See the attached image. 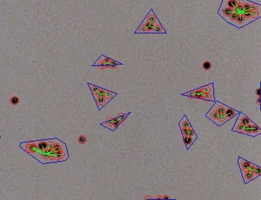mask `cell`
Segmentation results:
<instances>
[{
    "mask_svg": "<svg viewBox=\"0 0 261 200\" xmlns=\"http://www.w3.org/2000/svg\"><path fill=\"white\" fill-rule=\"evenodd\" d=\"M237 123H241L242 125H243L244 126L247 125L248 124H253L254 122L249 119L246 115H245L244 114H243L242 112H240L239 114V117H238V119L236 121Z\"/></svg>",
    "mask_w": 261,
    "mask_h": 200,
    "instance_id": "4fadbf2b",
    "label": "cell"
},
{
    "mask_svg": "<svg viewBox=\"0 0 261 200\" xmlns=\"http://www.w3.org/2000/svg\"><path fill=\"white\" fill-rule=\"evenodd\" d=\"M154 34H167L166 30L162 27L161 23L160 24H155L154 26Z\"/></svg>",
    "mask_w": 261,
    "mask_h": 200,
    "instance_id": "7402d4cb",
    "label": "cell"
},
{
    "mask_svg": "<svg viewBox=\"0 0 261 200\" xmlns=\"http://www.w3.org/2000/svg\"><path fill=\"white\" fill-rule=\"evenodd\" d=\"M100 94H101L105 99H108L110 100V101H111V99H113L115 97H116L117 94H118L117 93L112 92V91L108 90L103 89V88H101V90H100Z\"/></svg>",
    "mask_w": 261,
    "mask_h": 200,
    "instance_id": "5bb4252c",
    "label": "cell"
},
{
    "mask_svg": "<svg viewBox=\"0 0 261 200\" xmlns=\"http://www.w3.org/2000/svg\"><path fill=\"white\" fill-rule=\"evenodd\" d=\"M95 102H96L97 105H98V109L101 110V108H103V107L105 106V105H106V104H108V102H109L110 100L105 99V98H104V97H103L102 95L101 94V96H99V97H98L97 98H95Z\"/></svg>",
    "mask_w": 261,
    "mask_h": 200,
    "instance_id": "e0dca14e",
    "label": "cell"
},
{
    "mask_svg": "<svg viewBox=\"0 0 261 200\" xmlns=\"http://www.w3.org/2000/svg\"><path fill=\"white\" fill-rule=\"evenodd\" d=\"M145 18L147 19V20L148 21V22H150V24H154V25H155V24H160V23H161L160 21H159L158 17L155 15L153 9H150V12L147 13V15L146 16V17H145Z\"/></svg>",
    "mask_w": 261,
    "mask_h": 200,
    "instance_id": "7c38bea8",
    "label": "cell"
},
{
    "mask_svg": "<svg viewBox=\"0 0 261 200\" xmlns=\"http://www.w3.org/2000/svg\"><path fill=\"white\" fill-rule=\"evenodd\" d=\"M87 140H88V139H87L86 136H84V135H81V136H80L77 139L78 143H80V144H85V143H86V142H87Z\"/></svg>",
    "mask_w": 261,
    "mask_h": 200,
    "instance_id": "83f0119b",
    "label": "cell"
},
{
    "mask_svg": "<svg viewBox=\"0 0 261 200\" xmlns=\"http://www.w3.org/2000/svg\"><path fill=\"white\" fill-rule=\"evenodd\" d=\"M20 147L21 149H23L25 152H27V153L31 156H34V155L38 151L35 141L22 142V143H20Z\"/></svg>",
    "mask_w": 261,
    "mask_h": 200,
    "instance_id": "3957f363",
    "label": "cell"
},
{
    "mask_svg": "<svg viewBox=\"0 0 261 200\" xmlns=\"http://www.w3.org/2000/svg\"><path fill=\"white\" fill-rule=\"evenodd\" d=\"M257 104H259V97L257 98Z\"/></svg>",
    "mask_w": 261,
    "mask_h": 200,
    "instance_id": "d6a6232c",
    "label": "cell"
},
{
    "mask_svg": "<svg viewBox=\"0 0 261 200\" xmlns=\"http://www.w3.org/2000/svg\"><path fill=\"white\" fill-rule=\"evenodd\" d=\"M250 23L252 22L249 20V19H246V17H244V16H243V14L239 13L238 14L237 17H236V21H235L234 24H233V26H235L236 27H238V28L240 29L242 28V27L249 24Z\"/></svg>",
    "mask_w": 261,
    "mask_h": 200,
    "instance_id": "277c9868",
    "label": "cell"
},
{
    "mask_svg": "<svg viewBox=\"0 0 261 200\" xmlns=\"http://www.w3.org/2000/svg\"><path fill=\"white\" fill-rule=\"evenodd\" d=\"M245 126L243 125H242L241 123H237L236 122V124L234 125L232 128V132H236V133H242L243 131L244 130Z\"/></svg>",
    "mask_w": 261,
    "mask_h": 200,
    "instance_id": "cb8c5ba5",
    "label": "cell"
},
{
    "mask_svg": "<svg viewBox=\"0 0 261 200\" xmlns=\"http://www.w3.org/2000/svg\"><path fill=\"white\" fill-rule=\"evenodd\" d=\"M242 175H243V181H244L245 184H247L248 182H251V181L254 180L255 178H256V177L255 176V175L253 174V171H251L250 169L243 172V173H242Z\"/></svg>",
    "mask_w": 261,
    "mask_h": 200,
    "instance_id": "8fae6325",
    "label": "cell"
},
{
    "mask_svg": "<svg viewBox=\"0 0 261 200\" xmlns=\"http://www.w3.org/2000/svg\"><path fill=\"white\" fill-rule=\"evenodd\" d=\"M239 113H240L239 111L234 110L233 108H231L230 107H228L225 105V112H224V114H225L226 121H227L231 119V118L237 116Z\"/></svg>",
    "mask_w": 261,
    "mask_h": 200,
    "instance_id": "30bf717a",
    "label": "cell"
},
{
    "mask_svg": "<svg viewBox=\"0 0 261 200\" xmlns=\"http://www.w3.org/2000/svg\"><path fill=\"white\" fill-rule=\"evenodd\" d=\"M256 94L258 96H259V88H257V90H256Z\"/></svg>",
    "mask_w": 261,
    "mask_h": 200,
    "instance_id": "1f68e13d",
    "label": "cell"
},
{
    "mask_svg": "<svg viewBox=\"0 0 261 200\" xmlns=\"http://www.w3.org/2000/svg\"><path fill=\"white\" fill-rule=\"evenodd\" d=\"M130 114H131V112H129V113H127V114H119L118 118H119V119L120 121H122V122H123L125 120L127 119V117H128Z\"/></svg>",
    "mask_w": 261,
    "mask_h": 200,
    "instance_id": "f1b7e54d",
    "label": "cell"
},
{
    "mask_svg": "<svg viewBox=\"0 0 261 200\" xmlns=\"http://www.w3.org/2000/svg\"><path fill=\"white\" fill-rule=\"evenodd\" d=\"M253 174H254L255 176H256V178H257V177H259V176H260V175H261L260 167H259V166H257V167H256L254 171H253Z\"/></svg>",
    "mask_w": 261,
    "mask_h": 200,
    "instance_id": "4dcf8cb0",
    "label": "cell"
},
{
    "mask_svg": "<svg viewBox=\"0 0 261 200\" xmlns=\"http://www.w3.org/2000/svg\"><path fill=\"white\" fill-rule=\"evenodd\" d=\"M206 117L208 118L210 120H211L213 122L215 123L217 125L221 126V124H220L218 120L219 114L214 108H211V109H210V111H209L207 113V114H206Z\"/></svg>",
    "mask_w": 261,
    "mask_h": 200,
    "instance_id": "52a82bcc",
    "label": "cell"
},
{
    "mask_svg": "<svg viewBox=\"0 0 261 200\" xmlns=\"http://www.w3.org/2000/svg\"><path fill=\"white\" fill-rule=\"evenodd\" d=\"M123 122H122L120 120H118V121H110L109 119H108L106 120V121L101 123L100 125H101V126H104V127H105V128L108 129H110L111 131L113 132L115 129H117L119 128V126Z\"/></svg>",
    "mask_w": 261,
    "mask_h": 200,
    "instance_id": "5b68a950",
    "label": "cell"
},
{
    "mask_svg": "<svg viewBox=\"0 0 261 200\" xmlns=\"http://www.w3.org/2000/svg\"><path fill=\"white\" fill-rule=\"evenodd\" d=\"M214 109L217 111V112L218 113V114H224L225 112V105L220 102H215V104H214V106L212 107Z\"/></svg>",
    "mask_w": 261,
    "mask_h": 200,
    "instance_id": "ac0fdd59",
    "label": "cell"
},
{
    "mask_svg": "<svg viewBox=\"0 0 261 200\" xmlns=\"http://www.w3.org/2000/svg\"><path fill=\"white\" fill-rule=\"evenodd\" d=\"M261 133V129L256 124H253L252 125V134L251 136H256Z\"/></svg>",
    "mask_w": 261,
    "mask_h": 200,
    "instance_id": "d4e9b609",
    "label": "cell"
},
{
    "mask_svg": "<svg viewBox=\"0 0 261 200\" xmlns=\"http://www.w3.org/2000/svg\"><path fill=\"white\" fill-rule=\"evenodd\" d=\"M188 132H189V137H192V138H193L194 140H197V138H198V136H197V135L196 134L195 131L193 130V127H191V128L188 129Z\"/></svg>",
    "mask_w": 261,
    "mask_h": 200,
    "instance_id": "484cf974",
    "label": "cell"
},
{
    "mask_svg": "<svg viewBox=\"0 0 261 200\" xmlns=\"http://www.w3.org/2000/svg\"><path fill=\"white\" fill-rule=\"evenodd\" d=\"M187 97H189L191 98H197V99H201V100H204V101H215V100L212 99L211 98H210L209 96H207L205 94H202V93H200V94H187Z\"/></svg>",
    "mask_w": 261,
    "mask_h": 200,
    "instance_id": "9a60e30c",
    "label": "cell"
},
{
    "mask_svg": "<svg viewBox=\"0 0 261 200\" xmlns=\"http://www.w3.org/2000/svg\"><path fill=\"white\" fill-rule=\"evenodd\" d=\"M204 70H209L211 68V63L209 61H205L202 65Z\"/></svg>",
    "mask_w": 261,
    "mask_h": 200,
    "instance_id": "f546056e",
    "label": "cell"
},
{
    "mask_svg": "<svg viewBox=\"0 0 261 200\" xmlns=\"http://www.w3.org/2000/svg\"><path fill=\"white\" fill-rule=\"evenodd\" d=\"M179 127L180 129H189L192 127L190 122L189 121L188 118H187L186 115H184L183 118H182V120L179 122Z\"/></svg>",
    "mask_w": 261,
    "mask_h": 200,
    "instance_id": "d6986e66",
    "label": "cell"
},
{
    "mask_svg": "<svg viewBox=\"0 0 261 200\" xmlns=\"http://www.w3.org/2000/svg\"><path fill=\"white\" fill-rule=\"evenodd\" d=\"M196 140H194L192 137H189V136H183V142L185 145V147H186V150H188L189 149L191 146L195 143Z\"/></svg>",
    "mask_w": 261,
    "mask_h": 200,
    "instance_id": "44dd1931",
    "label": "cell"
},
{
    "mask_svg": "<svg viewBox=\"0 0 261 200\" xmlns=\"http://www.w3.org/2000/svg\"><path fill=\"white\" fill-rule=\"evenodd\" d=\"M35 143L37 145V150L39 152H42V153H46L49 149V139L48 140H35Z\"/></svg>",
    "mask_w": 261,
    "mask_h": 200,
    "instance_id": "8992f818",
    "label": "cell"
},
{
    "mask_svg": "<svg viewBox=\"0 0 261 200\" xmlns=\"http://www.w3.org/2000/svg\"><path fill=\"white\" fill-rule=\"evenodd\" d=\"M10 104H12V105H17V104L20 103V99H19L18 97L13 96L12 98H10Z\"/></svg>",
    "mask_w": 261,
    "mask_h": 200,
    "instance_id": "4316f807",
    "label": "cell"
},
{
    "mask_svg": "<svg viewBox=\"0 0 261 200\" xmlns=\"http://www.w3.org/2000/svg\"><path fill=\"white\" fill-rule=\"evenodd\" d=\"M241 0H222L220 6H228L234 9L236 6L240 4Z\"/></svg>",
    "mask_w": 261,
    "mask_h": 200,
    "instance_id": "2e32d148",
    "label": "cell"
},
{
    "mask_svg": "<svg viewBox=\"0 0 261 200\" xmlns=\"http://www.w3.org/2000/svg\"><path fill=\"white\" fill-rule=\"evenodd\" d=\"M119 65H123L122 62L115 61L112 59L106 57L104 55H101L99 58L97 59L96 62L92 65V66H98L101 69L105 68H116Z\"/></svg>",
    "mask_w": 261,
    "mask_h": 200,
    "instance_id": "6da1fadb",
    "label": "cell"
},
{
    "mask_svg": "<svg viewBox=\"0 0 261 200\" xmlns=\"http://www.w3.org/2000/svg\"><path fill=\"white\" fill-rule=\"evenodd\" d=\"M0 138H1V136H0Z\"/></svg>",
    "mask_w": 261,
    "mask_h": 200,
    "instance_id": "836d02e7",
    "label": "cell"
},
{
    "mask_svg": "<svg viewBox=\"0 0 261 200\" xmlns=\"http://www.w3.org/2000/svg\"><path fill=\"white\" fill-rule=\"evenodd\" d=\"M233 12H234V9L231 8V7L220 6L218 11H217V13L224 20V19L231 15Z\"/></svg>",
    "mask_w": 261,
    "mask_h": 200,
    "instance_id": "ba28073f",
    "label": "cell"
},
{
    "mask_svg": "<svg viewBox=\"0 0 261 200\" xmlns=\"http://www.w3.org/2000/svg\"><path fill=\"white\" fill-rule=\"evenodd\" d=\"M214 84L211 83L208 84L207 86H204L203 87L198 88V89H196L194 90H191L189 92L185 93V94H182V95L183 96H186L187 94H200V93H202V94H205L207 96H209L210 98H211L212 99L214 100Z\"/></svg>",
    "mask_w": 261,
    "mask_h": 200,
    "instance_id": "7a4b0ae2",
    "label": "cell"
},
{
    "mask_svg": "<svg viewBox=\"0 0 261 200\" xmlns=\"http://www.w3.org/2000/svg\"><path fill=\"white\" fill-rule=\"evenodd\" d=\"M238 14H239V13H236V12H233L232 13L231 15L229 16L228 17H227V18L224 19V20H225V21L227 23H228V24H232V25H233L234 22H235V21H236V17H237Z\"/></svg>",
    "mask_w": 261,
    "mask_h": 200,
    "instance_id": "603a6c76",
    "label": "cell"
},
{
    "mask_svg": "<svg viewBox=\"0 0 261 200\" xmlns=\"http://www.w3.org/2000/svg\"><path fill=\"white\" fill-rule=\"evenodd\" d=\"M88 87H89L90 90H91V93H92V95L94 96V98L95 99V98H97V95H98V94H100V90H101V87L95 86V85L90 83H88Z\"/></svg>",
    "mask_w": 261,
    "mask_h": 200,
    "instance_id": "ffe728a7",
    "label": "cell"
},
{
    "mask_svg": "<svg viewBox=\"0 0 261 200\" xmlns=\"http://www.w3.org/2000/svg\"><path fill=\"white\" fill-rule=\"evenodd\" d=\"M238 163H239V166L240 167V170L241 172L246 171L249 170V167L251 166L252 163L251 162L248 161V160H245V159L242 158L241 156H239V159H238Z\"/></svg>",
    "mask_w": 261,
    "mask_h": 200,
    "instance_id": "9c48e42d",
    "label": "cell"
}]
</instances>
